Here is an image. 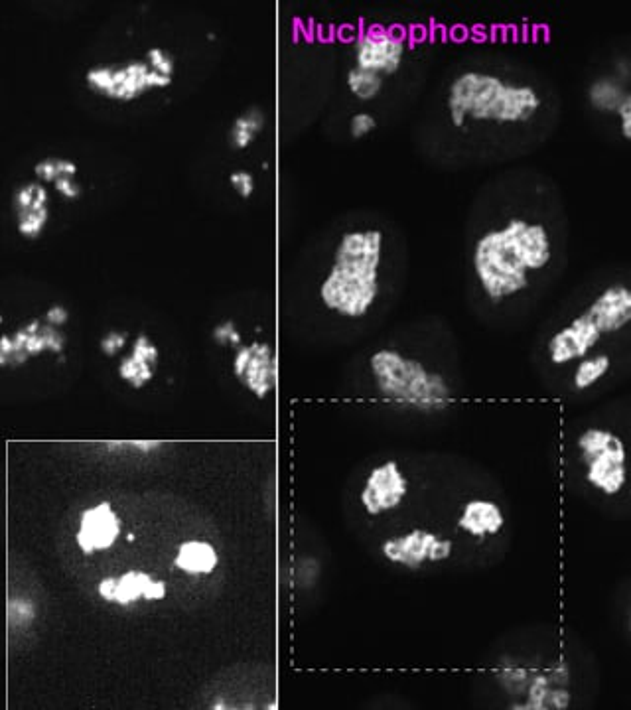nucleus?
Returning a JSON list of instances; mask_svg holds the SVG:
<instances>
[{
    "label": "nucleus",
    "mask_w": 631,
    "mask_h": 710,
    "mask_svg": "<svg viewBox=\"0 0 631 710\" xmlns=\"http://www.w3.org/2000/svg\"><path fill=\"white\" fill-rule=\"evenodd\" d=\"M578 448L586 466V482L604 496H618L628 482V452L622 438L590 428L578 438Z\"/></svg>",
    "instance_id": "f257e3e1"
},
{
    "label": "nucleus",
    "mask_w": 631,
    "mask_h": 710,
    "mask_svg": "<svg viewBox=\"0 0 631 710\" xmlns=\"http://www.w3.org/2000/svg\"><path fill=\"white\" fill-rule=\"evenodd\" d=\"M381 553L393 565L417 570L424 563H440L450 559L452 541L440 539L436 533L426 529H413L407 535L387 539L381 545Z\"/></svg>",
    "instance_id": "f03ea898"
},
{
    "label": "nucleus",
    "mask_w": 631,
    "mask_h": 710,
    "mask_svg": "<svg viewBox=\"0 0 631 710\" xmlns=\"http://www.w3.org/2000/svg\"><path fill=\"white\" fill-rule=\"evenodd\" d=\"M123 533V521L109 501L87 507L79 515L75 543L85 557L113 549Z\"/></svg>",
    "instance_id": "7ed1b4c3"
},
{
    "label": "nucleus",
    "mask_w": 631,
    "mask_h": 710,
    "mask_svg": "<svg viewBox=\"0 0 631 710\" xmlns=\"http://www.w3.org/2000/svg\"><path fill=\"white\" fill-rule=\"evenodd\" d=\"M97 594L107 604L129 608L137 602H160L168 596L164 580L142 570H129L121 576H105L97 584Z\"/></svg>",
    "instance_id": "20e7f679"
},
{
    "label": "nucleus",
    "mask_w": 631,
    "mask_h": 710,
    "mask_svg": "<svg viewBox=\"0 0 631 710\" xmlns=\"http://www.w3.org/2000/svg\"><path fill=\"white\" fill-rule=\"evenodd\" d=\"M409 494V482L399 464L389 460L371 470L361 490V505L369 515H381L397 509Z\"/></svg>",
    "instance_id": "39448f33"
},
{
    "label": "nucleus",
    "mask_w": 631,
    "mask_h": 710,
    "mask_svg": "<svg viewBox=\"0 0 631 710\" xmlns=\"http://www.w3.org/2000/svg\"><path fill=\"white\" fill-rule=\"evenodd\" d=\"M505 525L499 505L490 499H470L458 519V527L476 539L493 537Z\"/></svg>",
    "instance_id": "423d86ee"
},
{
    "label": "nucleus",
    "mask_w": 631,
    "mask_h": 710,
    "mask_svg": "<svg viewBox=\"0 0 631 710\" xmlns=\"http://www.w3.org/2000/svg\"><path fill=\"white\" fill-rule=\"evenodd\" d=\"M251 346L253 355L245 367V373L241 375V381L259 399H265L277 385V357L273 355L269 344L255 342Z\"/></svg>",
    "instance_id": "0eeeda50"
},
{
    "label": "nucleus",
    "mask_w": 631,
    "mask_h": 710,
    "mask_svg": "<svg viewBox=\"0 0 631 710\" xmlns=\"http://www.w3.org/2000/svg\"><path fill=\"white\" fill-rule=\"evenodd\" d=\"M219 565V555L208 541L192 539L178 545L174 555V568L188 576H210Z\"/></svg>",
    "instance_id": "6e6552de"
},
{
    "label": "nucleus",
    "mask_w": 631,
    "mask_h": 710,
    "mask_svg": "<svg viewBox=\"0 0 631 710\" xmlns=\"http://www.w3.org/2000/svg\"><path fill=\"white\" fill-rule=\"evenodd\" d=\"M610 371V357L608 355H596L592 359H584L574 375V387L578 391L592 387L598 383L606 373Z\"/></svg>",
    "instance_id": "1a4fd4ad"
},
{
    "label": "nucleus",
    "mask_w": 631,
    "mask_h": 710,
    "mask_svg": "<svg viewBox=\"0 0 631 710\" xmlns=\"http://www.w3.org/2000/svg\"><path fill=\"white\" fill-rule=\"evenodd\" d=\"M119 375H121L123 381L131 383L135 389H141L152 379L154 365L152 363H139L133 357H127V359H123V363L119 367Z\"/></svg>",
    "instance_id": "9d476101"
},
{
    "label": "nucleus",
    "mask_w": 631,
    "mask_h": 710,
    "mask_svg": "<svg viewBox=\"0 0 631 710\" xmlns=\"http://www.w3.org/2000/svg\"><path fill=\"white\" fill-rule=\"evenodd\" d=\"M348 81H350L351 91L361 99H371L381 89V79L375 71H351Z\"/></svg>",
    "instance_id": "9b49d317"
},
{
    "label": "nucleus",
    "mask_w": 631,
    "mask_h": 710,
    "mask_svg": "<svg viewBox=\"0 0 631 710\" xmlns=\"http://www.w3.org/2000/svg\"><path fill=\"white\" fill-rule=\"evenodd\" d=\"M34 620V604L28 600H10L8 602V622L12 626H28Z\"/></svg>",
    "instance_id": "f8f14e48"
},
{
    "label": "nucleus",
    "mask_w": 631,
    "mask_h": 710,
    "mask_svg": "<svg viewBox=\"0 0 631 710\" xmlns=\"http://www.w3.org/2000/svg\"><path fill=\"white\" fill-rule=\"evenodd\" d=\"M18 231L24 235V237H38L44 223L48 221V210H42L38 213H26V215H20L18 217Z\"/></svg>",
    "instance_id": "ddd939ff"
},
{
    "label": "nucleus",
    "mask_w": 631,
    "mask_h": 710,
    "mask_svg": "<svg viewBox=\"0 0 631 710\" xmlns=\"http://www.w3.org/2000/svg\"><path fill=\"white\" fill-rule=\"evenodd\" d=\"M87 83L97 89L103 91L105 95L113 89V71L107 68H99V70H91L87 73Z\"/></svg>",
    "instance_id": "4468645a"
},
{
    "label": "nucleus",
    "mask_w": 631,
    "mask_h": 710,
    "mask_svg": "<svg viewBox=\"0 0 631 710\" xmlns=\"http://www.w3.org/2000/svg\"><path fill=\"white\" fill-rule=\"evenodd\" d=\"M36 190H38V184H32V186H26L22 188L18 194H16V208H18V217L20 215H26V213L32 212V206L36 202Z\"/></svg>",
    "instance_id": "2eb2a0df"
},
{
    "label": "nucleus",
    "mask_w": 631,
    "mask_h": 710,
    "mask_svg": "<svg viewBox=\"0 0 631 710\" xmlns=\"http://www.w3.org/2000/svg\"><path fill=\"white\" fill-rule=\"evenodd\" d=\"M213 338L217 344H235L237 346L241 342V334L235 330L233 322H225V324L217 326L213 330Z\"/></svg>",
    "instance_id": "dca6fc26"
},
{
    "label": "nucleus",
    "mask_w": 631,
    "mask_h": 710,
    "mask_svg": "<svg viewBox=\"0 0 631 710\" xmlns=\"http://www.w3.org/2000/svg\"><path fill=\"white\" fill-rule=\"evenodd\" d=\"M127 346V334L121 332H111L101 340V350L105 355L119 354Z\"/></svg>",
    "instance_id": "f3484780"
},
{
    "label": "nucleus",
    "mask_w": 631,
    "mask_h": 710,
    "mask_svg": "<svg viewBox=\"0 0 631 710\" xmlns=\"http://www.w3.org/2000/svg\"><path fill=\"white\" fill-rule=\"evenodd\" d=\"M231 186L243 196V198H249L255 190V184H253V176L247 174V172H237V174H231Z\"/></svg>",
    "instance_id": "a211bd4d"
},
{
    "label": "nucleus",
    "mask_w": 631,
    "mask_h": 710,
    "mask_svg": "<svg viewBox=\"0 0 631 710\" xmlns=\"http://www.w3.org/2000/svg\"><path fill=\"white\" fill-rule=\"evenodd\" d=\"M235 129H241V131H251L253 135H257V133L263 129V115H261L259 111H253L251 115L237 119Z\"/></svg>",
    "instance_id": "6ab92c4d"
},
{
    "label": "nucleus",
    "mask_w": 631,
    "mask_h": 710,
    "mask_svg": "<svg viewBox=\"0 0 631 710\" xmlns=\"http://www.w3.org/2000/svg\"><path fill=\"white\" fill-rule=\"evenodd\" d=\"M375 129V119L371 115H357L353 117L351 121V135L357 139V137H363L367 135L369 131Z\"/></svg>",
    "instance_id": "aec40b11"
},
{
    "label": "nucleus",
    "mask_w": 631,
    "mask_h": 710,
    "mask_svg": "<svg viewBox=\"0 0 631 710\" xmlns=\"http://www.w3.org/2000/svg\"><path fill=\"white\" fill-rule=\"evenodd\" d=\"M36 176H40L46 182H56L60 178L58 172V162L56 160H44L36 166Z\"/></svg>",
    "instance_id": "412c9836"
},
{
    "label": "nucleus",
    "mask_w": 631,
    "mask_h": 710,
    "mask_svg": "<svg viewBox=\"0 0 631 710\" xmlns=\"http://www.w3.org/2000/svg\"><path fill=\"white\" fill-rule=\"evenodd\" d=\"M68 318H70V314H68V310L64 308V306H52L48 312H46V322L48 324H52V326H64L66 322H68Z\"/></svg>",
    "instance_id": "4be33fe9"
},
{
    "label": "nucleus",
    "mask_w": 631,
    "mask_h": 710,
    "mask_svg": "<svg viewBox=\"0 0 631 710\" xmlns=\"http://www.w3.org/2000/svg\"><path fill=\"white\" fill-rule=\"evenodd\" d=\"M251 355H253V346L241 348V350L237 352V357H235V363H233V369H235V375H237L239 379H241V375L245 373V367H247V363H249Z\"/></svg>",
    "instance_id": "5701e85b"
},
{
    "label": "nucleus",
    "mask_w": 631,
    "mask_h": 710,
    "mask_svg": "<svg viewBox=\"0 0 631 710\" xmlns=\"http://www.w3.org/2000/svg\"><path fill=\"white\" fill-rule=\"evenodd\" d=\"M56 188L66 196V198H77L81 194V190L71 182L70 176H60L56 180Z\"/></svg>",
    "instance_id": "b1692460"
},
{
    "label": "nucleus",
    "mask_w": 631,
    "mask_h": 710,
    "mask_svg": "<svg viewBox=\"0 0 631 710\" xmlns=\"http://www.w3.org/2000/svg\"><path fill=\"white\" fill-rule=\"evenodd\" d=\"M618 113H620V117L624 119V125H622V131H624V135H626V139H631V95L630 97H626L624 99V103L620 105V109H618Z\"/></svg>",
    "instance_id": "393cba45"
},
{
    "label": "nucleus",
    "mask_w": 631,
    "mask_h": 710,
    "mask_svg": "<svg viewBox=\"0 0 631 710\" xmlns=\"http://www.w3.org/2000/svg\"><path fill=\"white\" fill-rule=\"evenodd\" d=\"M146 83H148V87H168L172 83V77L150 70L148 77H146Z\"/></svg>",
    "instance_id": "a878e982"
},
{
    "label": "nucleus",
    "mask_w": 631,
    "mask_h": 710,
    "mask_svg": "<svg viewBox=\"0 0 631 710\" xmlns=\"http://www.w3.org/2000/svg\"><path fill=\"white\" fill-rule=\"evenodd\" d=\"M166 60H168V56H166L162 50H158V48H152V50L148 52V62H150V68H152V70H158Z\"/></svg>",
    "instance_id": "bb28decb"
},
{
    "label": "nucleus",
    "mask_w": 631,
    "mask_h": 710,
    "mask_svg": "<svg viewBox=\"0 0 631 710\" xmlns=\"http://www.w3.org/2000/svg\"><path fill=\"white\" fill-rule=\"evenodd\" d=\"M253 139H255V135H253L251 131H241V129H235V133H233V141H235V144H237L239 148L249 146V142L253 141Z\"/></svg>",
    "instance_id": "cd10ccee"
},
{
    "label": "nucleus",
    "mask_w": 631,
    "mask_h": 710,
    "mask_svg": "<svg viewBox=\"0 0 631 710\" xmlns=\"http://www.w3.org/2000/svg\"><path fill=\"white\" fill-rule=\"evenodd\" d=\"M58 162V172L60 176H73L77 172V166L70 162V160H56Z\"/></svg>",
    "instance_id": "c85d7f7f"
},
{
    "label": "nucleus",
    "mask_w": 631,
    "mask_h": 710,
    "mask_svg": "<svg viewBox=\"0 0 631 710\" xmlns=\"http://www.w3.org/2000/svg\"><path fill=\"white\" fill-rule=\"evenodd\" d=\"M450 36H452L454 42L460 44V42H466V40H468L470 32H468V28H464V26H456V28L450 30Z\"/></svg>",
    "instance_id": "c756f323"
},
{
    "label": "nucleus",
    "mask_w": 631,
    "mask_h": 710,
    "mask_svg": "<svg viewBox=\"0 0 631 710\" xmlns=\"http://www.w3.org/2000/svg\"><path fill=\"white\" fill-rule=\"evenodd\" d=\"M464 115H466V111L464 109H452V119H454V125H462L464 123Z\"/></svg>",
    "instance_id": "7c9ffc66"
},
{
    "label": "nucleus",
    "mask_w": 631,
    "mask_h": 710,
    "mask_svg": "<svg viewBox=\"0 0 631 710\" xmlns=\"http://www.w3.org/2000/svg\"><path fill=\"white\" fill-rule=\"evenodd\" d=\"M521 42H529V26L523 24V30H521Z\"/></svg>",
    "instance_id": "2f4dec72"
},
{
    "label": "nucleus",
    "mask_w": 631,
    "mask_h": 710,
    "mask_svg": "<svg viewBox=\"0 0 631 710\" xmlns=\"http://www.w3.org/2000/svg\"><path fill=\"white\" fill-rule=\"evenodd\" d=\"M630 630H631V618H630Z\"/></svg>",
    "instance_id": "473e14b6"
},
{
    "label": "nucleus",
    "mask_w": 631,
    "mask_h": 710,
    "mask_svg": "<svg viewBox=\"0 0 631 710\" xmlns=\"http://www.w3.org/2000/svg\"><path fill=\"white\" fill-rule=\"evenodd\" d=\"M630 497H631V490H630Z\"/></svg>",
    "instance_id": "72a5a7b5"
}]
</instances>
